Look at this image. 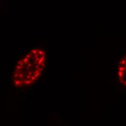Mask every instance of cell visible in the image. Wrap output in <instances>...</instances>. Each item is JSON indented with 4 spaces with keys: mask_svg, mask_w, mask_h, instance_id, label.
<instances>
[{
    "mask_svg": "<svg viewBox=\"0 0 126 126\" xmlns=\"http://www.w3.org/2000/svg\"><path fill=\"white\" fill-rule=\"evenodd\" d=\"M117 73L119 82L126 88V54L119 62Z\"/></svg>",
    "mask_w": 126,
    "mask_h": 126,
    "instance_id": "cell-2",
    "label": "cell"
},
{
    "mask_svg": "<svg viewBox=\"0 0 126 126\" xmlns=\"http://www.w3.org/2000/svg\"><path fill=\"white\" fill-rule=\"evenodd\" d=\"M47 54L44 49L33 48L17 63L13 70L12 81L17 88L33 85L41 76L47 64Z\"/></svg>",
    "mask_w": 126,
    "mask_h": 126,
    "instance_id": "cell-1",
    "label": "cell"
}]
</instances>
